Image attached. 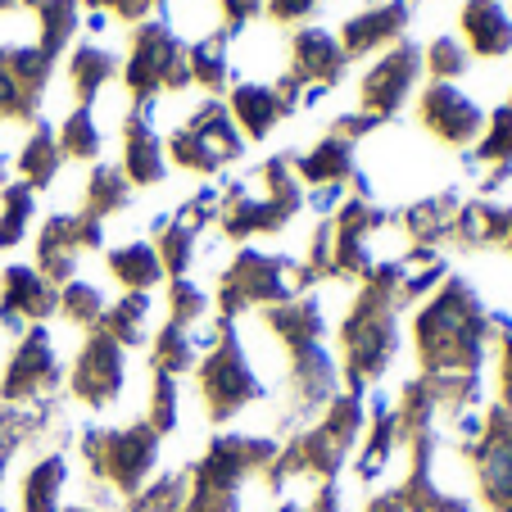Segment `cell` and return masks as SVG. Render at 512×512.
<instances>
[{
	"mask_svg": "<svg viewBox=\"0 0 512 512\" xmlns=\"http://www.w3.org/2000/svg\"><path fill=\"white\" fill-rule=\"evenodd\" d=\"M408 19H413V5H408V0H386V5H372V10H363V14H349V19L340 23L336 41L349 59L372 55V50H381V46L390 50L404 37Z\"/></svg>",
	"mask_w": 512,
	"mask_h": 512,
	"instance_id": "2e32d148",
	"label": "cell"
},
{
	"mask_svg": "<svg viewBox=\"0 0 512 512\" xmlns=\"http://www.w3.org/2000/svg\"><path fill=\"white\" fill-rule=\"evenodd\" d=\"M105 309H109L105 290L91 286V281H68V286H59V313H64V322L78 327L82 336H91V331L100 327Z\"/></svg>",
	"mask_w": 512,
	"mask_h": 512,
	"instance_id": "1f68e13d",
	"label": "cell"
},
{
	"mask_svg": "<svg viewBox=\"0 0 512 512\" xmlns=\"http://www.w3.org/2000/svg\"><path fill=\"white\" fill-rule=\"evenodd\" d=\"M417 114H422L426 132L440 136L445 145H472V141H481L485 118H490L472 96H463L454 82H431V87L422 91V100H417Z\"/></svg>",
	"mask_w": 512,
	"mask_h": 512,
	"instance_id": "5bb4252c",
	"label": "cell"
},
{
	"mask_svg": "<svg viewBox=\"0 0 512 512\" xmlns=\"http://www.w3.org/2000/svg\"><path fill=\"white\" fill-rule=\"evenodd\" d=\"M127 204H132V182L123 177V168L118 164H96L91 168L87 186H82L78 213H87V218H96V223H105V218L123 213Z\"/></svg>",
	"mask_w": 512,
	"mask_h": 512,
	"instance_id": "4316f807",
	"label": "cell"
},
{
	"mask_svg": "<svg viewBox=\"0 0 512 512\" xmlns=\"http://www.w3.org/2000/svg\"><path fill=\"white\" fill-rule=\"evenodd\" d=\"M313 209L318 213H336L340 204H345V186H313Z\"/></svg>",
	"mask_w": 512,
	"mask_h": 512,
	"instance_id": "7bdbcfd3",
	"label": "cell"
},
{
	"mask_svg": "<svg viewBox=\"0 0 512 512\" xmlns=\"http://www.w3.org/2000/svg\"><path fill=\"white\" fill-rule=\"evenodd\" d=\"M195 363H200V349H195L191 327H173V322L155 327V336H150V372L155 377L177 381L186 372H195Z\"/></svg>",
	"mask_w": 512,
	"mask_h": 512,
	"instance_id": "f1b7e54d",
	"label": "cell"
},
{
	"mask_svg": "<svg viewBox=\"0 0 512 512\" xmlns=\"http://www.w3.org/2000/svg\"><path fill=\"white\" fill-rule=\"evenodd\" d=\"M476 481V499L490 512H512V408H485V426L463 449Z\"/></svg>",
	"mask_w": 512,
	"mask_h": 512,
	"instance_id": "52a82bcc",
	"label": "cell"
},
{
	"mask_svg": "<svg viewBox=\"0 0 512 512\" xmlns=\"http://www.w3.org/2000/svg\"><path fill=\"white\" fill-rule=\"evenodd\" d=\"M195 390H200V404L209 422H232L236 413H245L250 404H259L268 395L236 322H227L223 340L195 363Z\"/></svg>",
	"mask_w": 512,
	"mask_h": 512,
	"instance_id": "277c9868",
	"label": "cell"
},
{
	"mask_svg": "<svg viewBox=\"0 0 512 512\" xmlns=\"http://www.w3.org/2000/svg\"><path fill=\"white\" fill-rule=\"evenodd\" d=\"M59 377H64V368L55 354V336L46 327H28L5 358L0 404H46V399H55Z\"/></svg>",
	"mask_w": 512,
	"mask_h": 512,
	"instance_id": "ba28073f",
	"label": "cell"
},
{
	"mask_svg": "<svg viewBox=\"0 0 512 512\" xmlns=\"http://www.w3.org/2000/svg\"><path fill=\"white\" fill-rule=\"evenodd\" d=\"M59 313V290L28 263H10L0 277V327L10 336H23L28 327H46V318Z\"/></svg>",
	"mask_w": 512,
	"mask_h": 512,
	"instance_id": "4fadbf2b",
	"label": "cell"
},
{
	"mask_svg": "<svg viewBox=\"0 0 512 512\" xmlns=\"http://www.w3.org/2000/svg\"><path fill=\"white\" fill-rule=\"evenodd\" d=\"M463 37L467 55L499 59L512 50V14L503 10V0H467L463 5Z\"/></svg>",
	"mask_w": 512,
	"mask_h": 512,
	"instance_id": "ffe728a7",
	"label": "cell"
},
{
	"mask_svg": "<svg viewBox=\"0 0 512 512\" xmlns=\"http://www.w3.org/2000/svg\"><path fill=\"white\" fill-rule=\"evenodd\" d=\"M290 164H295V177L309 186H345L349 177L358 173L354 141H345V136H336V132L322 136L309 155H290Z\"/></svg>",
	"mask_w": 512,
	"mask_h": 512,
	"instance_id": "44dd1931",
	"label": "cell"
},
{
	"mask_svg": "<svg viewBox=\"0 0 512 512\" xmlns=\"http://www.w3.org/2000/svg\"><path fill=\"white\" fill-rule=\"evenodd\" d=\"M32 23H37V41H32V46H37L41 55L55 59L59 50L68 46V37L78 32L82 0H41L37 10H32Z\"/></svg>",
	"mask_w": 512,
	"mask_h": 512,
	"instance_id": "f546056e",
	"label": "cell"
},
{
	"mask_svg": "<svg viewBox=\"0 0 512 512\" xmlns=\"http://www.w3.org/2000/svg\"><path fill=\"white\" fill-rule=\"evenodd\" d=\"M55 59L37 46H0V123H37Z\"/></svg>",
	"mask_w": 512,
	"mask_h": 512,
	"instance_id": "30bf717a",
	"label": "cell"
},
{
	"mask_svg": "<svg viewBox=\"0 0 512 512\" xmlns=\"http://www.w3.org/2000/svg\"><path fill=\"white\" fill-rule=\"evenodd\" d=\"M322 0H263V10L272 14V23H300L318 10Z\"/></svg>",
	"mask_w": 512,
	"mask_h": 512,
	"instance_id": "f35d334b",
	"label": "cell"
},
{
	"mask_svg": "<svg viewBox=\"0 0 512 512\" xmlns=\"http://www.w3.org/2000/svg\"><path fill=\"white\" fill-rule=\"evenodd\" d=\"M91 10H114L118 19H145L150 14V0H87Z\"/></svg>",
	"mask_w": 512,
	"mask_h": 512,
	"instance_id": "b9f144b4",
	"label": "cell"
},
{
	"mask_svg": "<svg viewBox=\"0 0 512 512\" xmlns=\"http://www.w3.org/2000/svg\"><path fill=\"white\" fill-rule=\"evenodd\" d=\"M277 512H340V490L327 481V485H318L313 503H281Z\"/></svg>",
	"mask_w": 512,
	"mask_h": 512,
	"instance_id": "60d3db41",
	"label": "cell"
},
{
	"mask_svg": "<svg viewBox=\"0 0 512 512\" xmlns=\"http://www.w3.org/2000/svg\"><path fill=\"white\" fill-rule=\"evenodd\" d=\"M105 268L127 295H155V286L164 281V263H159L150 241H127L118 250H109Z\"/></svg>",
	"mask_w": 512,
	"mask_h": 512,
	"instance_id": "603a6c76",
	"label": "cell"
},
{
	"mask_svg": "<svg viewBox=\"0 0 512 512\" xmlns=\"http://www.w3.org/2000/svg\"><path fill=\"white\" fill-rule=\"evenodd\" d=\"M123 87L132 105H150L159 91H186L191 68H186V41L164 19L136 23L132 50L123 64Z\"/></svg>",
	"mask_w": 512,
	"mask_h": 512,
	"instance_id": "5b68a950",
	"label": "cell"
},
{
	"mask_svg": "<svg viewBox=\"0 0 512 512\" xmlns=\"http://www.w3.org/2000/svg\"><path fill=\"white\" fill-rule=\"evenodd\" d=\"M209 295H204L200 286H195L191 277H177L173 286H168V318L173 327H200L204 318H209Z\"/></svg>",
	"mask_w": 512,
	"mask_h": 512,
	"instance_id": "d590c367",
	"label": "cell"
},
{
	"mask_svg": "<svg viewBox=\"0 0 512 512\" xmlns=\"http://www.w3.org/2000/svg\"><path fill=\"white\" fill-rule=\"evenodd\" d=\"M55 136H59L64 164L68 159H73V164H96V155L105 150V127L96 123V105H78L64 118V127H59Z\"/></svg>",
	"mask_w": 512,
	"mask_h": 512,
	"instance_id": "4dcf8cb0",
	"label": "cell"
},
{
	"mask_svg": "<svg viewBox=\"0 0 512 512\" xmlns=\"http://www.w3.org/2000/svg\"><path fill=\"white\" fill-rule=\"evenodd\" d=\"M123 132V177L132 186H159L168 177V155H164V141L155 132V100L150 105H132L118 123Z\"/></svg>",
	"mask_w": 512,
	"mask_h": 512,
	"instance_id": "9a60e30c",
	"label": "cell"
},
{
	"mask_svg": "<svg viewBox=\"0 0 512 512\" xmlns=\"http://www.w3.org/2000/svg\"><path fill=\"white\" fill-rule=\"evenodd\" d=\"M127 349L114 345V340L105 336V331H91L87 340H82L78 358H73V372H68V390H73V399L87 408H96V413H105V408L118 404V395H123V377H127Z\"/></svg>",
	"mask_w": 512,
	"mask_h": 512,
	"instance_id": "8fae6325",
	"label": "cell"
},
{
	"mask_svg": "<svg viewBox=\"0 0 512 512\" xmlns=\"http://www.w3.org/2000/svg\"><path fill=\"white\" fill-rule=\"evenodd\" d=\"M399 309H404V268L399 259H381L358 281V295L340 322V372L349 395H363L386 377L399 354Z\"/></svg>",
	"mask_w": 512,
	"mask_h": 512,
	"instance_id": "6da1fadb",
	"label": "cell"
},
{
	"mask_svg": "<svg viewBox=\"0 0 512 512\" xmlns=\"http://www.w3.org/2000/svg\"><path fill=\"white\" fill-rule=\"evenodd\" d=\"M78 458L105 503L132 499V494H141L150 485V472H155V458H159V435L145 422L91 426L78 440Z\"/></svg>",
	"mask_w": 512,
	"mask_h": 512,
	"instance_id": "3957f363",
	"label": "cell"
},
{
	"mask_svg": "<svg viewBox=\"0 0 512 512\" xmlns=\"http://www.w3.org/2000/svg\"><path fill=\"white\" fill-rule=\"evenodd\" d=\"M245 136L241 127L232 123L223 100H204L191 118H182L173 136H168V159L186 173H223V164L241 159Z\"/></svg>",
	"mask_w": 512,
	"mask_h": 512,
	"instance_id": "8992f818",
	"label": "cell"
},
{
	"mask_svg": "<svg viewBox=\"0 0 512 512\" xmlns=\"http://www.w3.org/2000/svg\"><path fill=\"white\" fill-rule=\"evenodd\" d=\"M141 422L150 426L159 440H164L168 431H177V422H182V395H177L173 377H155V372H150V404H145Z\"/></svg>",
	"mask_w": 512,
	"mask_h": 512,
	"instance_id": "e575fe53",
	"label": "cell"
},
{
	"mask_svg": "<svg viewBox=\"0 0 512 512\" xmlns=\"http://www.w3.org/2000/svg\"><path fill=\"white\" fill-rule=\"evenodd\" d=\"M100 245H105V223L87 213H50L37 236V272L50 286H68L82 254L100 250Z\"/></svg>",
	"mask_w": 512,
	"mask_h": 512,
	"instance_id": "9c48e42d",
	"label": "cell"
},
{
	"mask_svg": "<svg viewBox=\"0 0 512 512\" xmlns=\"http://www.w3.org/2000/svg\"><path fill=\"white\" fill-rule=\"evenodd\" d=\"M508 232H512V204H499V200H490V195H481V200H463L449 241L463 245V250H494V245L503 250Z\"/></svg>",
	"mask_w": 512,
	"mask_h": 512,
	"instance_id": "ac0fdd59",
	"label": "cell"
},
{
	"mask_svg": "<svg viewBox=\"0 0 512 512\" xmlns=\"http://www.w3.org/2000/svg\"><path fill=\"white\" fill-rule=\"evenodd\" d=\"M118 55H109L105 46H78L73 50V59H68V82H73V96H78V105H96L100 91L114 82L118 73Z\"/></svg>",
	"mask_w": 512,
	"mask_h": 512,
	"instance_id": "83f0119b",
	"label": "cell"
},
{
	"mask_svg": "<svg viewBox=\"0 0 512 512\" xmlns=\"http://www.w3.org/2000/svg\"><path fill=\"white\" fill-rule=\"evenodd\" d=\"M422 68H431L435 82H458L472 68V55H467V46L458 37H435L422 50Z\"/></svg>",
	"mask_w": 512,
	"mask_h": 512,
	"instance_id": "8d00e7d4",
	"label": "cell"
},
{
	"mask_svg": "<svg viewBox=\"0 0 512 512\" xmlns=\"http://www.w3.org/2000/svg\"><path fill=\"white\" fill-rule=\"evenodd\" d=\"M64 512H100V508H91V503H73V508H64Z\"/></svg>",
	"mask_w": 512,
	"mask_h": 512,
	"instance_id": "ee69618b",
	"label": "cell"
},
{
	"mask_svg": "<svg viewBox=\"0 0 512 512\" xmlns=\"http://www.w3.org/2000/svg\"><path fill=\"white\" fill-rule=\"evenodd\" d=\"M490 340V313L463 277H445L413 318V349L426 377H481Z\"/></svg>",
	"mask_w": 512,
	"mask_h": 512,
	"instance_id": "7a4b0ae2",
	"label": "cell"
},
{
	"mask_svg": "<svg viewBox=\"0 0 512 512\" xmlns=\"http://www.w3.org/2000/svg\"><path fill=\"white\" fill-rule=\"evenodd\" d=\"M463 209L458 191H440V195H422L417 204H408L399 213V227H404L408 245H422V250H440V245L454 236V218Z\"/></svg>",
	"mask_w": 512,
	"mask_h": 512,
	"instance_id": "d6986e66",
	"label": "cell"
},
{
	"mask_svg": "<svg viewBox=\"0 0 512 512\" xmlns=\"http://www.w3.org/2000/svg\"><path fill=\"white\" fill-rule=\"evenodd\" d=\"M263 10V0H218V14H223V28L236 32L245 23H254V14Z\"/></svg>",
	"mask_w": 512,
	"mask_h": 512,
	"instance_id": "ab89813d",
	"label": "cell"
},
{
	"mask_svg": "<svg viewBox=\"0 0 512 512\" xmlns=\"http://www.w3.org/2000/svg\"><path fill=\"white\" fill-rule=\"evenodd\" d=\"M481 164L512 168V109L508 105H499L485 118L481 141H476V150L467 155V168H481Z\"/></svg>",
	"mask_w": 512,
	"mask_h": 512,
	"instance_id": "836d02e7",
	"label": "cell"
},
{
	"mask_svg": "<svg viewBox=\"0 0 512 512\" xmlns=\"http://www.w3.org/2000/svg\"><path fill=\"white\" fill-rule=\"evenodd\" d=\"M64 485H68V458L41 454L23 472L19 485V512H64Z\"/></svg>",
	"mask_w": 512,
	"mask_h": 512,
	"instance_id": "7402d4cb",
	"label": "cell"
},
{
	"mask_svg": "<svg viewBox=\"0 0 512 512\" xmlns=\"http://www.w3.org/2000/svg\"><path fill=\"white\" fill-rule=\"evenodd\" d=\"M150 313H155V295H123L105 309L96 331H105L114 345L123 349H136V345H150L155 327H150Z\"/></svg>",
	"mask_w": 512,
	"mask_h": 512,
	"instance_id": "484cf974",
	"label": "cell"
},
{
	"mask_svg": "<svg viewBox=\"0 0 512 512\" xmlns=\"http://www.w3.org/2000/svg\"><path fill=\"white\" fill-rule=\"evenodd\" d=\"M59 168H64V155H59V136L55 127L46 123V118H37L28 132V141H23L19 150V177L23 186H32V191H46V186H55Z\"/></svg>",
	"mask_w": 512,
	"mask_h": 512,
	"instance_id": "d4e9b609",
	"label": "cell"
},
{
	"mask_svg": "<svg viewBox=\"0 0 512 512\" xmlns=\"http://www.w3.org/2000/svg\"><path fill=\"white\" fill-rule=\"evenodd\" d=\"M417 78H422V46H413V41H395V46L363 73V82H358L363 114L381 118V123L395 118L399 109H404V100L413 96Z\"/></svg>",
	"mask_w": 512,
	"mask_h": 512,
	"instance_id": "7c38bea8",
	"label": "cell"
},
{
	"mask_svg": "<svg viewBox=\"0 0 512 512\" xmlns=\"http://www.w3.org/2000/svg\"><path fill=\"white\" fill-rule=\"evenodd\" d=\"M227 114L241 127L245 141H263V136H272V127L286 114H295V109L281 100V91L272 87V82H236L232 96H227Z\"/></svg>",
	"mask_w": 512,
	"mask_h": 512,
	"instance_id": "e0dca14e",
	"label": "cell"
},
{
	"mask_svg": "<svg viewBox=\"0 0 512 512\" xmlns=\"http://www.w3.org/2000/svg\"><path fill=\"white\" fill-rule=\"evenodd\" d=\"M186 68H191V87H204L209 96H218L232 78V37H227V28L191 41L186 46Z\"/></svg>",
	"mask_w": 512,
	"mask_h": 512,
	"instance_id": "cb8c5ba5",
	"label": "cell"
},
{
	"mask_svg": "<svg viewBox=\"0 0 512 512\" xmlns=\"http://www.w3.org/2000/svg\"><path fill=\"white\" fill-rule=\"evenodd\" d=\"M32 213H37V191L32 186H23V182L0 186V250H14L28 236Z\"/></svg>",
	"mask_w": 512,
	"mask_h": 512,
	"instance_id": "d6a6232c",
	"label": "cell"
},
{
	"mask_svg": "<svg viewBox=\"0 0 512 512\" xmlns=\"http://www.w3.org/2000/svg\"><path fill=\"white\" fill-rule=\"evenodd\" d=\"M494 327V345H499V404L512 408V318L490 313Z\"/></svg>",
	"mask_w": 512,
	"mask_h": 512,
	"instance_id": "74e56055",
	"label": "cell"
}]
</instances>
